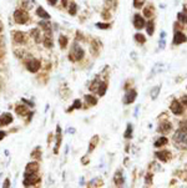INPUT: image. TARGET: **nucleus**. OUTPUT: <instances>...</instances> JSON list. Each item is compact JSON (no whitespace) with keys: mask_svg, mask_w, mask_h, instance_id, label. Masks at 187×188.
I'll use <instances>...</instances> for the list:
<instances>
[{"mask_svg":"<svg viewBox=\"0 0 187 188\" xmlns=\"http://www.w3.org/2000/svg\"><path fill=\"white\" fill-rule=\"evenodd\" d=\"M174 142L177 148H187V121L180 122V127L174 135Z\"/></svg>","mask_w":187,"mask_h":188,"instance_id":"f257e3e1","label":"nucleus"},{"mask_svg":"<svg viewBox=\"0 0 187 188\" xmlns=\"http://www.w3.org/2000/svg\"><path fill=\"white\" fill-rule=\"evenodd\" d=\"M84 58V50L77 44H74L71 48V53L69 55V59L71 61H79Z\"/></svg>","mask_w":187,"mask_h":188,"instance_id":"f03ea898","label":"nucleus"},{"mask_svg":"<svg viewBox=\"0 0 187 188\" xmlns=\"http://www.w3.org/2000/svg\"><path fill=\"white\" fill-rule=\"evenodd\" d=\"M14 20H15L18 24H25V22L29 20V15H27L26 11L19 9V10L14 13Z\"/></svg>","mask_w":187,"mask_h":188,"instance_id":"7ed1b4c3","label":"nucleus"},{"mask_svg":"<svg viewBox=\"0 0 187 188\" xmlns=\"http://www.w3.org/2000/svg\"><path fill=\"white\" fill-rule=\"evenodd\" d=\"M40 182V177L35 175V173H31V175H25V180H24V186L29 187V186H34L36 183Z\"/></svg>","mask_w":187,"mask_h":188,"instance_id":"20e7f679","label":"nucleus"},{"mask_svg":"<svg viewBox=\"0 0 187 188\" xmlns=\"http://www.w3.org/2000/svg\"><path fill=\"white\" fill-rule=\"evenodd\" d=\"M170 109H171V112L174 115H182V114H183V105H182L179 100H174V101H172Z\"/></svg>","mask_w":187,"mask_h":188,"instance_id":"39448f33","label":"nucleus"},{"mask_svg":"<svg viewBox=\"0 0 187 188\" xmlns=\"http://www.w3.org/2000/svg\"><path fill=\"white\" fill-rule=\"evenodd\" d=\"M26 65H27V70H29L30 72H36L37 70L40 69V61L36 59H30Z\"/></svg>","mask_w":187,"mask_h":188,"instance_id":"423d86ee","label":"nucleus"},{"mask_svg":"<svg viewBox=\"0 0 187 188\" xmlns=\"http://www.w3.org/2000/svg\"><path fill=\"white\" fill-rule=\"evenodd\" d=\"M187 41V36L181 31H176L174 36V45H180Z\"/></svg>","mask_w":187,"mask_h":188,"instance_id":"0eeeda50","label":"nucleus"},{"mask_svg":"<svg viewBox=\"0 0 187 188\" xmlns=\"http://www.w3.org/2000/svg\"><path fill=\"white\" fill-rule=\"evenodd\" d=\"M146 25V22H145V19L140 15V14H136V15L134 16V26L136 27V29H140L141 30L142 27H145Z\"/></svg>","mask_w":187,"mask_h":188,"instance_id":"6e6552de","label":"nucleus"},{"mask_svg":"<svg viewBox=\"0 0 187 188\" xmlns=\"http://www.w3.org/2000/svg\"><path fill=\"white\" fill-rule=\"evenodd\" d=\"M136 96H137V92H136V91H135V90H130V91L125 95V97H124V103H125V105L132 103L135 100H136Z\"/></svg>","mask_w":187,"mask_h":188,"instance_id":"1a4fd4ad","label":"nucleus"},{"mask_svg":"<svg viewBox=\"0 0 187 188\" xmlns=\"http://www.w3.org/2000/svg\"><path fill=\"white\" fill-rule=\"evenodd\" d=\"M155 156L160 159L162 162H167L168 159L171 158V152L170 151H160V152H156Z\"/></svg>","mask_w":187,"mask_h":188,"instance_id":"9d476101","label":"nucleus"},{"mask_svg":"<svg viewBox=\"0 0 187 188\" xmlns=\"http://www.w3.org/2000/svg\"><path fill=\"white\" fill-rule=\"evenodd\" d=\"M171 130H172L171 122H162V123H160V127H158V132H161V133H168Z\"/></svg>","mask_w":187,"mask_h":188,"instance_id":"9b49d317","label":"nucleus"},{"mask_svg":"<svg viewBox=\"0 0 187 188\" xmlns=\"http://www.w3.org/2000/svg\"><path fill=\"white\" fill-rule=\"evenodd\" d=\"M37 170H39V164L36 162H32V163H29L26 166V170H25V175H31V173H36Z\"/></svg>","mask_w":187,"mask_h":188,"instance_id":"f8f14e48","label":"nucleus"},{"mask_svg":"<svg viewBox=\"0 0 187 188\" xmlns=\"http://www.w3.org/2000/svg\"><path fill=\"white\" fill-rule=\"evenodd\" d=\"M162 70H163V64L162 62L155 64L153 65V67H152V70H151V74H150V77H153L156 74H160Z\"/></svg>","mask_w":187,"mask_h":188,"instance_id":"ddd939ff","label":"nucleus"},{"mask_svg":"<svg viewBox=\"0 0 187 188\" xmlns=\"http://www.w3.org/2000/svg\"><path fill=\"white\" fill-rule=\"evenodd\" d=\"M11 121H13V116L10 114H3L1 117H0V125H1V126L9 125Z\"/></svg>","mask_w":187,"mask_h":188,"instance_id":"4468645a","label":"nucleus"},{"mask_svg":"<svg viewBox=\"0 0 187 188\" xmlns=\"http://www.w3.org/2000/svg\"><path fill=\"white\" fill-rule=\"evenodd\" d=\"M114 182L116 186H122L124 184V176H122V172L117 171L115 173V177H114Z\"/></svg>","mask_w":187,"mask_h":188,"instance_id":"2eb2a0df","label":"nucleus"},{"mask_svg":"<svg viewBox=\"0 0 187 188\" xmlns=\"http://www.w3.org/2000/svg\"><path fill=\"white\" fill-rule=\"evenodd\" d=\"M14 40H15L18 44L25 43V34L24 32H21V31H16L15 34H14Z\"/></svg>","mask_w":187,"mask_h":188,"instance_id":"dca6fc26","label":"nucleus"},{"mask_svg":"<svg viewBox=\"0 0 187 188\" xmlns=\"http://www.w3.org/2000/svg\"><path fill=\"white\" fill-rule=\"evenodd\" d=\"M56 133H58V136H56V146H55L54 152L58 153V149H59L60 142H61V128H60V126H58V127H56Z\"/></svg>","mask_w":187,"mask_h":188,"instance_id":"f3484780","label":"nucleus"},{"mask_svg":"<svg viewBox=\"0 0 187 188\" xmlns=\"http://www.w3.org/2000/svg\"><path fill=\"white\" fill-rule=\"evenodd\" d=\"M160 91H161V85H160V86H155L151 91H150V95H151V98H152V100H156L157 96L160 95Z\"/></svg>","mask_w":187,"mask_h":188,"instance_id":"a211bd4d","label":"nucleus"},{"mask_svg":"<svg viewBox=\"0 0 187 188\" xmlns=\"http://www.w3.org/2000/svg\"><path fill=\"white\" fill-rule=\"evenodd\" d=\"M107 90V83L106 82H100L99 87H97V92H99V96H104Z\"/></svg>","mask_w":187,"mask_h":188,"instance_id":"6ab92c4d","label":"nucleus"},{"mask_svg":"<svg viewBox=\"0 0 187 188\" xmlns=\"http://www.w3.org/2000/svg\"><path fill=\"white\" fill-rule=\"evenodd\" d=\"M99 143V136H94L90 141V147H89V152H92L94 148L96 147V145Z\"/></svg>","mask_w":187,"mask_h":188,"instance_id":"aec40b11","label":"nucleus"},{"mask_svg":"<svg viewBox=\"0 0 187 188\" xmlns=\"http://www.w3.org/2000/svg\"><path fill=\"white\" fill-rule=\"evenodd\" d=\"M167 142H168V140H167L166 137H163V136H162V137H160V138H158V140L156 141L155 145H153V146H155L156 148H158V147H162V146L167 145Z\"/></svg>","mask_w":187,"mask_h":188,"instance_id":"412c9836","label":"nucleus"},{"mask_svg":"<svg viewBox=\"0 0 187 188\" xmlns=\"http://www.w3.org/2000/svg\"><path fill=\"white\" fill-rule=\"evenodd\" d=\"M36 14H37V15H39L40 18H43V19H46V20H48V19L50 18V15H49V14L48 13H46L45 10H44V9L43 8H37V10H36Z\"/></svg>","mask_w":187,"mask_h":188,"instance_id":"4be33fe9","label":"nucleus"},{"mask_svg":"<svg viewBox=\"0 0 187 188\" xmlns=\"http://www.w3.org/2000/svg\"><path fill=\"white\" fill-rule=\"evenodd\" d=\"M85 100L87 102V105H90V106H95L96 103H97V98H95V97L91 96V95H86L85 96Z\"/></svg>","mask_w":187,"mask_h":188,"instance_id":"5701e85b","label":"nucleus"},{"mask_svg":"<svg viewBox=\"0 0 187 188\" xmlns=\"http://www.w3.org/2000/svg\"><path fill=\"white\" fill-rule=\"evenodd\" d=\"M102 184H104V182H102L100 178H95V180H92L89 183V187H101Z\"/></svg>","mask_w":187,"mask_h":188,"instance_id":"b1692460","label":"nucleus"},{"mask_svg":"<svg viewBox=\"0 0 187 188\" xmlns=\"http://www.w3.org/2000/svg\"><path fill=\"white\" fill-rule=\"evenodd\" d=\"M158 45H160V49L163 50L166 46V32L162 31L161 32V39H160V43H158Z\"/></svg>","mask_w":187,"mask_h":188,"instance_id":"393cba45","label":"nucleus"},{"mask_svg":"<svg viewBox=\"0 0 187 188\" xmlns=\"http://www.w3.org/2000/svg\"><path fill=\"white\" fill-rule=\"evenodd\" d=\"M124 137L125 138H131V137H132V125H131V123L127 125V128H126L125 133H124Z\"/></svg>","mask_w":187,"mask_h":188,"instance_id":"a878e982","label":"nucleus"},{"mask_svg":"<svg viewBox=\"0 0 187 188\" xmlns=\"http://www.w3.org/2000/svg\"><path fill=\"white\" fill-rule=\"evenodd\" d=\"M143 15L146 18H151L153 15V8L152 6H146L143 9Z\"/></svg>","mask_w":187,"mask_h":188,"instance_id":"bb28decb","label":"nucleus"},{"mask_svg":"<svg viewBox=\"0 0 187 188\" xmlns=\"http://www.w3.org/2000/svg\"><path fill=\"white\" fill-rule=\"evenodd\" d=\"M146 30H147V34L148 35H152L153 34V30H155V22H153L152 20L147 24V29Z\"/></svg>","mask_w":187,"mask_h":188,"instance_id":"cd10ccee","label":"nucleus"},{"mask_svg":"<svg viewBox=\"0 0 187 188\" xmlns=\"http://www.w3.org/2000/svg\"><path fill=\"white\" fill-rule=\"evenodd\" d=\"M41 27H43V29L46 31V34H48V35H46V36H49V31H51L50 30V24H49V22H45V21H40V24H39Z\"/></svg>","mask_w":187,"mask_h":188,"instance_id":"c85d7f7f","label":"nucleus"},{"mask_svg":"<svg viewBox=\"0 0 187 188\" xmlns=\"http://www.w3.org/2000/svg\"><path fill=\"white\" fill-rule=\"evenodd\" d=\"M135 40H136L137 43H140V44H145V43H146V37H145L142 34H136V35H135Z\"/></svg>","mask_w":187,"mask_h":188,"instance_id":"c756f323","label":"nucleus"},{"mask_svg":"<svg viewBox=\"0 0 187 188\" xmlns=\"http://www.w3.org/2000/svg\"><path fill=\"white\" fill-rule=\"evenodd\" d=\"M74 109H81V101H80V100H75V101H74V105H72V107H70V109L67 110V112L72 111Z\"/></svg>","mask_w":187,"mask_h":188,"instance_id":"7c9ffc66","label":"nucleus"},{"mask_svg":"<svg viewBox=\"0 0 187 188\" xmlns=\"http://www.w3.org/2000/svg\"><path fill=\"white\" fill-rule=\"evenodd\" d=\"M59 44H60V46H61V48H66V45H67V37L66 36H60Z\"/></svg>","mask_w":187,"mask_h":188,"instance_id":"2f4dec72","label":"nucleus"},{"mask_svg":"<svg viewBox=\"0 0 187 188\" xmlns=\"http://www.w3.org/2000/svg\"><path fill=\"white\" fill-rule=\"evenodd\" d=\"M31 35H32V37L35 39V41L36 43H40V37H39V30L37 29H32L31 30Z\"/></svg>","mask_w":187,"mask_h":188,"instance_id":"473e14b6","label":"nucleus"},{"mask_svg":"<svg viewBox=\"0 0 187 188\" xmlns=\"http://www.w3.org/2000/svg\"><path fill=\"white\" fill-rule=\"evenodd\" d=\"M100 85V81H99V79H96V80H94L92 83H91V86H90V90L91 91H96L97 90V86Z\"/></svg>","mask_w":187,"mask_h":188,"instance_id":"72a5a7b5","label":"nucleus"},{"mask_svg":"<svg viewBox=\"0 0 187 188\" xmlns=\"http://www.w3.org/2000/svg\"><path fill=\"white\" fill-rule=\"evenodd\" d=\"M40 154H41V149L39 147H36L34 151L31 152V156L34 157V158H40Z\"/></svg>","mask_w":187,"mask_h":188,"instance_id":"f704fd0d","label":"nucleus"},{"mask_svg":"<svg viewBox=\"0 0 187 188\" xmlns=\"http://www.w3.org/2000/svg\"><path fill=\"white\" fill-rule=\"evenodd\" d=\"M152 173H147V175H146V177H145V183H146V184L148 186H151L152 184Z\"/></svg>","mask_w":187,"mask_h":188,"instance_id":"c9c22d12","label":"nucleus"},{"mask_svg":"<svg viewBox=\"0 0 187 188\" xmlns=\"http://www.w3.org/2000/svg\"><path fill=\"white\" fill-rule=\"evenodd\" d=\"M44 45L46 46V48H51V46H53V40L50 39V36H46V37H45Z\"/></svg>","mask_w":187,"mask_h":188,"instance_id":"e433bc0d","label":"nucleus"},{"mask_svg":"<svg viewBox=\"0 0 187 188\" xmlns=\"http://www.w3.org/2000/svg\"><path fill=\"white\" fill-rule=\"evenodd\" d=\"M76 4L75 3H71L70 4V9H69V11H70V14H71V15H75V14H76Z\"/></svg>","mask_w":187,"mask_h":188,"instance_id":"4c0bfd02","label":"nucleus"},{"mask_svg":"<svg viewBox=\"0 0 187 188\" xmlns=\"http://www.w3.org/2000/svg\"><path fill=\"white\" fill-rule=\"evenodd\" d=\"M16 114H19V115H24V114H26V109H25V106L16 107Z\"/></svg>","mask_w":187,"mask_h":188,"instance_id":"58836bf2","label":"nucleus"},{"mask_svg":"<svg viewBox=\"0 0 187 188\" xmlns=\"http://www.w3.org/2000/svg\"><path fill=\"white\" fill-rule=\"evenodd\" d=\"M145 0H134V6L135 8H141L143 5Z\"/></svg>","mask_w":187,"mask_h":188,"instance_id":"ea45409f","label":"nucleus"},{"mask_svg":"<svg viewBox=\"0 0 187 188\" xmlns=\"http://www.w3.org/2000/svg\"><path fill=\"white\" fill-rule=\"evenodd\" d=\"M185 16H186L185 13H179L177 14V20H179L180 22H185Z\"/></svg>","mask_w":187,"mask_h":188,"instance_id":"a19ab883","label":"nucleus"},{"mask_svg":"<svg viewBox=\"0 0 187 188\" xmlns=\"http://www.w3.org/2000/svg\"><path fill=\"white\" fill-rule=\"evenodd\" d=\"M96 26L99 27V29H109V27H110L109 24H102V22H97Z\"/></svg>","mask_w":187,"mask_h":188,"instance_id":"79ce46f5","label":"nucleus"},{"mask_svg":"<svg viewBox=\"0 0 187 188\" xmlns=\"http://www.w3.org/2000/svg\"><path fill=\"white\" fill-rule=\"evenodd\" d=\"M180 102H181L183 106H186V107H187V96H183V97H182Z\"/></svg>","mask_w":187,"mask_h":188,"instance_id":"37998d69","label":"nucleus"},{"mask_svg":"<svg viewBox=\"0 0 187 188\" xmlns=\"http://www.w3.org/2000/svg\"><path fill=\"white\" fill-rule=\"evenodd\" d=\"M10 184V180H9V178H6L5 181H4V184H3V187H5V188H8V187H10L9 186Z\"/></svg>","mask_w":187,"mask_h":188,"instance_id":"c03bdc74","label":"nucleus"},{"mask_svg":"<svg viewBox=\"0 0 187 188\" xmlns=\"http://www.w3.org/2000/svg\"><path fill=\"white\" fill-rule=\"evenodd\" d=\"M5 135H6V133L4 132V131H0V140H3L4 137H5Z\"/></svg>","mask_w":187,"mask_h":188,"instance_id":"a18cd8bd","label":"nucleus"},{"mask_svg":"<svg viewBox=\"0 0 187 188\" xmlns=\"http://www.w3.org/2000/svg\"><path fill=\"white\" fill-rule=\"evenodd\" d=\"M48 3L51 4V5H55V4L58 3V0H48Z\"/></svg>","mask_w":187,"mask_h":188,"instance_id":"49530a36","label":"nucleus"},{"mask_svg":"<svg viewBox=\"0 0 187 188\" xmlns=\"http://www.w3.org/2000/svg\"><path fill=\"white\" fill-rule=\"evenodd\" d=\"M67 132H71V133H74V132H75V130H74V128H71V130L69 128V130H67Z\"/></svg>","mask_w":187,"mask_h":188,"instance_id":"de8ad7c7","label":"nucleus"},{"mask_svg":"<svg viewBox=\"0 0 187 188\" xmlns=\"http://www.w3.org/2000/svg\"><path fill=\"white\" fill-rule=\"evenodd\" d=\"M63 4H64L65 6H66V4H67V0H63Z\"/></svg>","mask_w":187,"mask_h":188,"instance_id":"09e8293b","label":"nucleus"},{"mask_svg":"<svg viewBox=\"0 0 187 188\" xmlns=\"http://www.w3.org/2000/svg\"><path fill=\"white\" fill-rule=\"evenodd\" d=\"M179 3H180V0H175V5H179Z\"/></svg>","mask_w":187,"mask_h":188,"instance_id":"8fccbe9b","label":"nucleus"},{"mask_svg":"<svg viewBox=\"0 0 187 188\" xmlns=\"http://www.w3.org/2000/svg\"><path fill=\"white\" fill-rule=\"evenodd\" d=\"M185 24H187V14H186V16H185Z\"/></svg>","mask_w":187,"mask_h":188,"instance_id":"3c124183","label":"nucleus"},{"mask_svg":"<svg viewBox=\"0 0 187 188\" xmlns=\"http://www.w3.org/2000/svg\"><path fill=\"white\" fill-rule=\"evenodd\" d=\"M1 29H3V27H1V25H0V31H1Z\"/></svg>","mask_w":187,"mask_h":188,"instance_id":"603ef678","label":"nucleus"}]
</instances>
